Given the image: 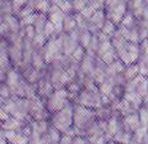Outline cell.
Returning <instances> with one entry per match:
<instances>
[{
	"mask_svg": "<svg viewBox=\"0 0 148 144\" xmlns=\"http://www.w3.org/2000/svg\"><path fill=\"white\" fill-rule=\"evenodd\" d=\"M1 102H3V99H1V97H0V106H1Z\"/></svg>",
	"mask_w": 148,
	"mask_h": 144,
	"instance_id": "4fadbf2b",
	"label": "cell"
},
{
	"mask_svg": "<svg viewBox=\"0 0 148 144\" xmlns=\"http://www.w3.org/2000/svg\"><path fill=\"white\" fill-rule=\"evenodd\" d=\"M108 144H117V143H115V142H112V141H111V142H109Z\"/></svg>",
	"mask_w": 148,
	"mask_h": 144,
	"instance_id": "7c38bea8",
	"label": "cell"
},
{
	"mask_svg": "<svg viewBox=\"0 0 148 144\" xmlns=\"http://www.w3.org/2000/svg\"><path fill=\"white\" fill-rule=\"evenodd\" d=\"M68 92L67 90H58L56 92H52L48 100V110L49 111H59L62 110L67 104Z\"/></svg>",
	"mask_w": 148,
	"mask_h": 144,
	"instance_id": "277c9868",
	"label": "cell"
},
{
	"mask_svg": "<svg viewBox=\"0 0 148 144\" xmlns=\"http://www.w3.org/2000/svg\"><path fill=\"white\" fill-rule=\"evenodd\" d=\"M137 115H138V119H140L141 127L147 128V110H146V107L145 109H141L140 110V113H137Z\"/></svg>",
	"mask_w": 148,
	"mask_h": 144,
	"instance_id": "8992f818",
	"label": "cell"
},
{
	"mask_svg": "<svg viewBox=\"0 0 148 144\" xmlns=\"http://www.w3.org/2000/svg\"><path fill=\"white\" fill-rule=\"evenodd\" d=\"M52 124L59 133H67L73 124V106L66 105L62 110L56 112L52 118Z\"/></svg>",
	"mask_w": 148,
	"mask_h": 144,
	"instance_id": "7a4b0ae2",
	"label": "cell"
},
{
	"mask_svg": "<svg viewBox=\"0 0 148 144\" xmlns=\"http://www.w3.org/2000/svg\"><path fill=\"white\" fill-rule=\"evenodd\" d=\"M137 73H138V67L135 66V67H130L128 68V70L126 73V78H135L137 75Z\"/></svg>",
	"mask_w": 148,
	"mask_h": 144,
	"instance_id": "52a82bcc",
	"label": "cell"
},
{
	"mask_svg": "<svg viewBox=\"0 0 148 144\" xmlns=\"http://www.w3.org/2000/svg\"><path fill=\"white\" fill-rule=\"evenodd\" d=\"M26 0H14V8H20L25 4Z\"/></svg>",
	"mask_w": 148,
	"mask_h": 144,
	"instance_id": "8fae6325",
	"label": "cell"
},
{
	"mask_svg": "<svg viewBox=\"0 0 148 144\" xmlns=\"http://www.w3.org/2000/svg\"><path fill=\"white\" fill-rule=\"evenodd\" d=\"M95 112L90 109L83 107V106H74L73 107V123L74 128L79 129V131L86 132L89 126L95 122ZM86 134V133H85Z\"/></svg>",
	"mask_w": 148,
	"mask_h": 144,
	"instance_id": "6da1fadb",
	"label": "cell"
},
{
	"mask_svg": "<svg viewBox=\"0 0 148 144\" xmlns=\"http://www.w3.org/2000/svg\"><path fill=\"white\" fill-rule=\"evenodd\" d=\"M9 95H10V89H9V86H5V85L0 86V97H1V99H5V97H9Z\"/></svg>",
	"mask_w": 148,
	"mask_h": 144,
	"instance_id": "ba28073f",
	"label": "cell"
},
{
	"mask_svg": "<svg viewBox=\"0 0 148 144\" xmlns=\"http://www.w3.org/2000/svg\"><path fill=\"white\" fill-rule=\"evenodd\" d=\"M83 53H84V51H83L82 47H79L77 51H74V58L78 59V60H80L82 57H83Z\"/></svg>",
	"mask_w": 148,
	"mask_h": 144,
	"instance_id": "30bf717a",
	"label": "cell"
},
{
	"mask_svg": "<svg viewBox=\"0 0 148 144\" xmlns=\"http://www.w3.org/2000/svg\"><path fill=\"white\" fill-rule=\"evenodd\" d=\"M47 136H48L49 141H51V143H52V144H58L59 143V139H61V133H59L57 129H54L53 127L48 129Z\"/></svg>",
	"mask_w": 148,
	"mask_h": 144,
	"instance_id": "5b68a950",
	"label": "cell"
},
{
	"mask_svg": "<svg viewBox=\"0 0 148 144\" xmlns=\"http://www.w3.org/2000/svg\"><path fill=\"white\" fill-rule=\"evenodd\" d=\"M79 104L86 109H99L101 106V97L98 92H94L92 89H86L79 96Z\"/></svg>",
	"mask_w": 148,
	"mask_h": 144,
	"instance_id": "3957f363",
	"label": "cell"
},
{
	"mask_svg": "<svg viewBox=\"0 0 148 144\" xmlns=\"http://www.w3.org/2000/svg\"><path fill=\"white\" fill-rule=\"evenodd\" d=\"M9 118V113L3 107H0V122H5Z\"/></svg>",
	"mask_w": 148,
	"mask_h": 144,
	"instance_id": "9c48e42d",
	"label": "cell"
}]
</instances>
